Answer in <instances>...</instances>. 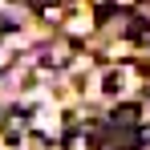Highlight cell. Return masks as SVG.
<instances>
[{"mask_svg":"<svg viewBox=\"0 0 150 150\" xmlns=\"http://www.w3.org/2000/svg\"><path fill=\"white\" fill-rule=\"evenodd\" d=\"M138 118H142V110H138V105H130V101L114 110V126H122V130H134V126H138Z\"/></svg>","mask_w":150,"mask_h":150,"instance_id":"1","label":"cell"},{"mask_svg":"<svg viewBox=\"0 0 150 150\" xmlns=\"http://www.w3.org/2000/svg\"><path fill=\"white\" fill-rule=\"evenodd\" d=\"M21 134H25V114H21V110H12V114H8V122H4V138H8V142H16Z\"/></svg>","mask_w":150,"mask_h":150,"instance_id":"2","label":"cell"},{"mask_svg":"<svg viewBox=\"0 0 150 150\" xmlns=\"http://www.w3.org/2000/svg\"><path fill=\"white\" fill-rule=\"evenodd\" d=\"M61 150H93V142H89L85 130H73V134H65V146Z\"/></svg>","mask_w":150,"mask_h":150,"instance_id":"3","label":"cell"},{"mask_svg":"<svg viewBox=\"0 0 150 150\" xmlns=\"http://www.w3.org/2000/svg\"><path fill=\"white\" fill-rule=\"evenodd\" d=\"M65 45H53V49H45V65H49V69H61V65H65V61H69V57H65Z\"/></svg>","mask_w":150,"mask_h":150,"instance_id":"4","label":"cell"},{"mask_svg":"<svg viewBox=\"0 0 150 150\" xmlns=\"http://www.w3.org/2000/svg\"><path fill=\"white\" fill-rule=\"evenodd\" d=\"M110 4H114V8H134L138 0H110Z\"/></svg>","mask_w":150,"mask_h":150,"instance_id":"5","label":"cell"},{"mask_svg":"<svg viewBox=\"0 0 150 150\" xmlns=\"http://www.w3.org/2000/svg\"><path fill=\"white\" fill-rule=\"evenodd\" d=\"M101 150H114V146H101Z\"/></svg>","mask_w":150,"mask_h":150,"instance_id":"6","label":"cell"}]
</instances>
